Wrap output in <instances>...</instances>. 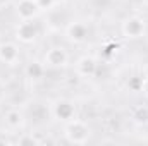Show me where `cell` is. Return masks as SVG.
Wrapping results in <instances>:
<instances>
[{"label":"cell","mask_w":148,"mask_h":146,"mask_svg":"<svg viewBox=\"0 0 148 146\" xmlns=\"http://www.w3.org/2000/svg\"><path fill=\"white\" fill-rule=\"evenodd\" d=\"M121 31L129 40H138V38L145 36V33H147V21L140 16H131V17L124 19Z\"/></svg>","instance_id":"obj_1"},{"label":"cell","mask_w":148,"mask_h":146,"mask_svg":"<svg viewBox=\"0 0 148 146\" xmlns=\"http://www.w3.org/2000/svg\"><path fill=\"white\" fill-rule=\"evenodd\" d=\"M66 138H67L71 143L83 145V143H86L88 138H90V127H88L83 120L73 119V120H69L67 126H66Z\"/></svg>","instance_id":"obj_2"},{"label":"cell","mask_w":148,"mask_h":146,"mask_svg":"<svg viewBox=\"0 0 148 146\" xmlns=\"http://www.w3.org/2000/svg\"><path fill=\"white\" fill-rule=\"evenodd\" d=\"M69 62V55L62 46H53L45 53V64L48 67H64Z\"/></svg>","instance_id":"obj_3"},{"label":"cell","mask_w":148,"mask_h":146,"mask_svg":"<svg viewBox=\"0 0 148 146\" xmlns=\"http://www.w3.org/2000/svg\"><path fill=\"white\" fill-rule=\"evenodd\" d=\"M16 36L23 43H31L38 36V26L33 23V19L29 21H21L19 26L16 28Z\"/></svg>","instance_id":"obj_4"},{"label":"cell","mask_w":148,"mask_h":146,"mask_svg":"<svg viewBox=\"0 0 148 146\" xmlns=\"http://www.w3.org/2000/svg\"><path fill=\"white\" fill-rule=\"evenodd\" d=\"M53 115L59 119V120H66V122H69V120H73L74 119V113H76V108H74L73 102H69V100H59V102H55V105H53Z\"/></svg>","instance_id":"obj_5"},{"label":"cell","mask_w":148,"mask_h":146,"mask_svg":"<svg viewBox=\"0 0 148 146\" xmlns=\"http://www.w3.org/2000/svg\"><path fill=\"white\" fill-rule=\"evenodd\" d=\"M88 33H90L88 24L86 23H79V21L77 23H71L67 26V29H66V35L73 43H83L88 38Z\"/></svg>","instance_id":"obj_6"},{"label":"cell","mask_w":148,"mask_h":146,"mask_svg":"<svg viewBox=\"0 0 148 146\" xmlns=\"http://www.w3.org/2000/svg\"><path fill=\"white\" fill-rule=\"evenodd\" d=\"M17 16L21 21H29L38 14L40 7H38L36 0H19L17 2Z\"/></svg>","instance_id":"obj_7"},{"label":"cell","mask_w":148,"mask_h":146,"mask_svg":"<svg viewBox=\"0 0 148 146\" xmlns=\"http://www.w3.org/2000/svg\"><path fill=\"white\" fill-rule=\"evenodd\" d=\"M19 60V48L14 43H2L0 45V62L7 65H14Z\"/></svg>","instance_id":"obj_8"},{"label":"cell","mask_w":148,"mask_h":146,"mask_svg":"<svg viewBox=\"0 0 148 146\" xmlns=\"http://www.w3.org/2000/svg\"><path fill=\"white\" fill-rule=\"evenodd\" d=\"M76 72L83 77H91L97 72V60L90 55H83L77 62H76Z\"/></svg>","instance_id":"obj_9"},{"label":"cell","mask_w":148,"mask_h":146,"mask_svg":"<svg viewBox=\"0 0 148 146\" xmlns=\"http://www.w3.org/2000/svg\"><path fill=\"white\" fill-rule=\"evenodd\" d=\"M5 124H7L10 129H19V127H23V124H24V115H23V112H19L17 108H10L5 113Z\"/></svg>","instance_id":"obj_10"},{"label":"cell","mask_w":148,"mask_h":146,"mask_svg":"<svg viewBox=\"0 0 148 146\" xmlns=\"http://www.w3.org/2000/svg\"><path fill=\"white\" fill-rule=\"evenodd\" d=\"M24 72H26L28 77L38 79V77H41L43 72H45V65H43V64H40V62H29V64L26 65Z\"/></svg>","instance_id":"obj_11"},{"label":"cell","mask_w":148,"mask_h":146,"mask_svg":"<svg viewBox=\"0 0 148 146\" xmlns=\"http://www.w3.org/2000/svg\"><path fill=\"white\" fill-rule=\"evenodd\" d=\"M133 119H134L138 124H148V107L147 105L136 107L134 112H133Z\"/></svg>","instance_id":"obj_12"},{"label":"cell","mask_w":148,"mask_h":146,"mask_svg":"<svg viewBox=\"0 0 148 146\" xmlns=\"http://www.w3.org/2000/svg\"><path fill=\"white\" fill-rule=\"evenodd\" d=\"M36 3L40 7V10H43V9H50L53 5V0H36Z\"/></svg>","instance_id":"obj_13"},{"label":"cell","mask_w":148,"mask_h":146,"mask_svg":"<svg viewBox=\"0 0 148 146\" xmlns=\"http://www.w3.org/2000/svg\"><path fill=\"white\" fill-rule=\"evenodd\" d=\"M141 91H143V95L148 98V79L147 77H143V81H141V88H140Z\"/></svg>","instance_id":"obj_14"},{"label":"cell","mask_w":148,"mask_h":146,"mask_svg":"<svg viewBox=\"0 0 148 146\" xmlns=\"http://www.w3.org/2000/svg\"><path fill=\"white\" fill-rule=\"evenodd\" d=\"M143 77H147V79H148V64L143 67Z\"/></svg>","instance_id":"obj_15"},{"label":"cell","mask_w":148,"mask_h":146,"mask_svg":"<svg viewBox=\"0 0 148 146\" xmlns=\"http://www.w3.org/2000/svg\"><path fill=\"white\" fill-rule=\"evenodd\" d=\"M143 2H145V5H148V0H143Z\"/></svg>","instance_id":"obj_16"}]
</instances>
